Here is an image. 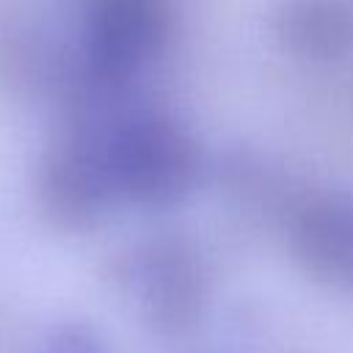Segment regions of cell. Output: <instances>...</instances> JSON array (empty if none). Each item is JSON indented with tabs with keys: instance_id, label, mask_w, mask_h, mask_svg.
<instances>
[{
	"instance_id": "6da1fadb",
	"label": "cell",
	"mask_w": 353,
	"mask_h": 353,
	"mask_svg": "<svg viewBox=\"0 0 353 353\" xmlns=\"http://www.w3.org/2000/svg\"><path fill=\"white\" fill-rule=\"evenodd\" d=\"M99 284L127 301L138 325L160 342H193L210 323L218 273L210 254L185 232L157 229L108 251Z\"/></svg>"
},
{
	"instance_id": "7a4b0ae2",
	"label": "cell",
	"mask_w": 353,
	"mask_h": 353,
	"mask_svg": "<svg viewBox=\"0 0 353 353\" xmlns=\"http://www.w3.org/2000/svg\"><path fill=\"white\" fill-rule=\"evenodd\" d=\"M102 149L119 207L143 212L188 201L207 168L196 132L163 108H110L102 116Z\"/></svg>"
},
{
	"instance_id": "3957f363",
	"label": "cell",
	"mask_w": 353,
	"mask_h": 353,
	"mask_svg": "<svg viewBox=\"0 0 353 353\" xmlns=\"http://www.w3.org/2000/svg\"><path fill=\"white\" fill-rule=\"evenodd\" d=\"M174 0H83L72 77L58 102H119L171 44Z\"/></svg>"
},
{
	"instance_id": "277c9868",
	"label": "cell",
	"mask_w": 353,
	"mask_h": 353,
	"mask_svg": "<svg viewBox=\"0 0 353 353\" xmlns=\"http://www.w3.org/2000/svg\"><path fill=\"white\" fill-rule=\"evenodd\" d=\"M110 108L116 105L66 110L36 157L33 207L44 226L58 234H94L119 207L102 149V116Z\"/></svg>"
},
{
	"instance_id": "5b68a950",
	"label": "cell",
	"mask_w": 353,
	"mask_h": 353,
	"mask_svg": "<svg viewBox=\"0 0 353 353\" xmlns=\"http://www.w3.org/2000/svg\"><path fill=\"white\" fill-rule=\"evenodd\" d=\"M279 229L290 262L309 284L353 295V190H295Z\"/></svg>"
},
{
	"instance_id": "8992f818",
	"label": "cell",
	"mask_w": 353,
	"mask_h": 353,
	"mask_svg": "<svg viewBox=\"0 0 353 353\" xmlns=\"http://www.w3.org/2000/svg\"><path fill=\"white\" fill-rule=\"evenodd\" d=\"M74 52H63L52 36L22 11H0V88L36 99L58 97L69 80Z\"/></svg>"
},
{
	"instance_id": "52a82bcc",
	"label": "cell",
	"mask_w": 353,
	"mask_h": 353,
	"mask_svg": "<svg viewBox=\"0 0 353 353\" xmlns=\"http://www.w3.org/2000/svg\"><path fill=\"white\" fill-rule=\"evenodd\" d=\"M270 39L303 61L353 55V0H279L268 17Z\"/></svg>"
},
{
	"instance_id": "ba28073f",
	"label": "cell",
	"mask_w": 353,
	"mask_h": 353,
	"mask_svg": "<svg viewBox=\"0 0 353 353\" xmlns=\"http://www.w3.org/2000/svg\"><path fill=\"white\" fill-rule=\"evenodd\" d=\"M36 353H119L110 334L91 317L66 314L39 331Z\"/></svg>"
},
{
	"instance_id": "9c48e42d",
	"label": "cell",
	"mask_w": 353,
	"mask_h": 353,
	"mask_svg": "<svg viewBox=\"0 0 353 353\" xmlns=\"http://www.w3.org/2000/svg\"><path fill=\"white\" fill-rule=\"evenodd\" d=\"M39 331L30 325L25 312L0 298V353H36Z\"/></svg>"
},
{
	"instance_id": "30bf717a",
	"label": "cell",
	"mask_w": 353,
	"mask_h": 353,
	"mask_svg": "<svg viewBox=\"0 0 353 353\" xmlns=\"http://www.w3.org/2000/svg\"><path fill=\"white\" fill-rule=\"evenodd\" d=\"M179 353H243L240 347H215V345H190L182 347Z\"/></svg>"
}]
</instances>
